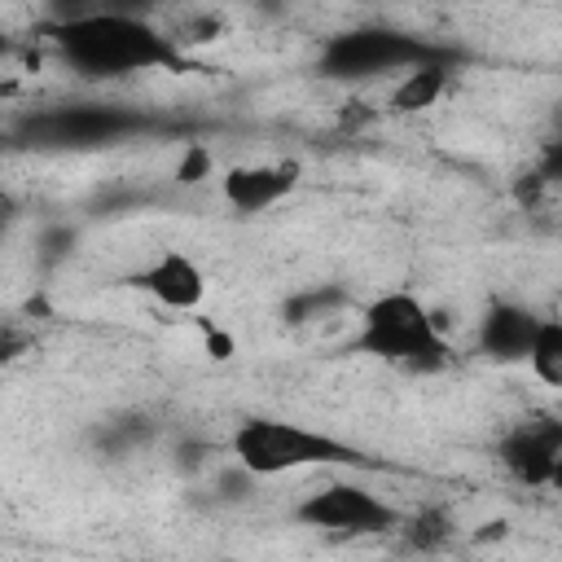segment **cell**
<instances>
[{"instance_id": "obj_11", "label": "cell", "mask_w": 562, "mask_h": 562, "mask_svg": "<svg viewBox=\"0 0 562 562\" xmlns=\"http://www.w3.org/2000/svg\"><path fill=\"white\" fill-rule=\"evenodd\" d=\"M158 435V422L140 408H123V413H110L101 422L88 426V443L97 457L105 461H123V457H136L140 448H149Z\"/></svg>"}, {"instance_id": "obj_1", "label": "cell", "mask_w": 562, "mask_h": 562, "mask_svg": "<svg viewBox=\"0 0 562 562\" xmlns=\"http://www.w3.org/2000/svg\"><path fill=\"white\" fill-rule=\"evenodd\" d=\"M44 35L53 53L83 79H123L140 70H202L176 35L149 22V13H92L70 22H44Z\"/></svg>"}, {"instance_id": "obj_3", "label": "cell", "mask_w": 562, "mask_h": 562, "mask_svg": "<svg viewBox=\"0 0 562 562\" xmlns=\"http://www.w3.org/2000/svg\"><path fill=\"white\" fill-rule=\"evenodd\" d=\"M426 61H452L461 66L465 53L457 44H439L430 35L386 26V22H360L342 26L321 40L316 48V75L329 83H369V79H400L413 66Z\"/></svg>"}, {"instance_id": "obj_13", "label": "cell", "mask_w": 562, "mask_h": 562, "mask_svg": "<svg viewBox=\"0 0 562 562\" xmlns=\"http://www.w3.org/2000/svg\"><path fill=\"white\" fill-rule=\"evenodd\" d=\"M351 303H356V299H351L347 285H338V281H316V285H303V290H294V294L281 299V321L294 325V329H303V325L325 321V316H334V312H342V307H351Z\"/></svg>"}, {"instance_id": "obj_5", "label": "cell", "mask_w": 562, "mask_h": 562, "mask_svg": "<svg viewBox=\"0 0 562 562\" xmlns=\"http://www.w3.org/2000/svg\"><path fill=\"white\" fill-rule=\"evenodd\" d=\"M228 452L237 465H246L255 479H272V474H294V470H329V465H351V470H378L382 461L369 457L364 448L303 426V422H285V417H246L237 422Z\"/></svg>"}, {"instance_id": "obj_21", "label": "cell", "mask_w": 562, "mask_h": 562, "mask_svg": "<svg viewBox=\"0 0 562 562\" xmlns=\"http://www.w3.org/2000/svg\"><path fill=\"white\" fill-rule=\"evenodd\" d=\"M9 53H13V35L0 26V57H9Z\"/></svg>"}, {"instance_id": "obj_12", "label": "cell", "mask_w": 562, "mask_h": 562, "mask_svg": "<svg viewBox=\"0 0 562 562\" xmlns=\"http://www.w3.org/2000/svg\"><path fill=\"white\" fill-rule=\"evenodd\" d=\"M452 61H426V66H413L395 79L391 88V110L395 114H417V110H430L443 92H448V79H452Z\"/></svg>"}, {"instance_id": "obj_4", "label": "cell", "mask_w": 562, "mask_h": 562, "mask_svg": "<svg viewBox=\"0 0 562 562\" xmlns=\"http://www.w3.org/2000/svg\"><path fill=\"white\" fill-rule=\"evenodd\" d=\"M351 351L382 360V364H395V369H408V373H435L452 360V342L443 334V321L413 290L373 294L360 307Z\"/></svg>"}, {"instance_id": "obj_18", "label": "cell", "mask_w": 562, "mask_h": 562, "mask_svg": "<svg viewBox=\"0 0 562 562\" xmlns=\"http://www.w3.org/2000/svg\"><path fill=\"white\" fill-rule=\"evenodd\" d=\"M206 176H211V149L202 140H189L176 158V180L180 184H202Z\"/></svg>"}, {"instance_id": "obj_20", "label": "cell", "mask_w": 562, "mask_h": 562, "mask_svg": "<svg viewBox=\"0 0 562 562\" xmlns=\"http://www.w3.org/2000/svg\"><path fill=\"white\" fill-rule=\"evenodd\" d=\"M18 215H22V206H18V198L0 189V237H4V233H9L13 224H18Z\"/></svg>"}, {"instance_id": "obj_9", "label": "cell", "mask_w": 562, "mask_h": 562, "mask_svg": "<svg viewBox=\"0 0 562 562\" xmlns=\"http://www.w3.org/2000/svg\"><path fill=\"white\" fill-rule=\"evenodd\" d=\"M127 285L145 290V294H149L158 307H167V312H198L202 299H206V272L198 268L193 255H184V250H176V246H167V250H158L149 263H140V268L127 277Z\"/></svg>"}, {"instance_id": "obj_2", "label": "cell", "mask_w": 562, "mask_h": 562, "mask_svg": "<svg viewBox=\"0 0 562 562\" xmlns=\"http://www.w3.org/2000/svg\"><path fill=\"white\" fill-rule=\"evenodd\" d=\"M162 132H184V123L127 101H53L18 114L9 140L35 154H92Z\"/></svg>"}, {"instance_id": "obj_16", "label": "cell", "mask_w": 562, "mask_h": 562, "mask_svg": "<svg viewBox=\"0 0 562 562\" xmlns=\"http://www.w3.org/2000/svg\"><path fill=\"white\" fill-rule=\"evenodd\" d=\"M158 0H44L48 22L92 18V13H154Z\"/></svg>"}, {"instance_id": "obj_10", "label": "cell", "mask_w": 562, "mask_h": 562, "mask_svg": "<svg viewBox=\"0 0 562 562\" xmlns=\"http://www.w3.org/2000/svg\"><path fill=\"white\" fill-rule=\"evenodd\" d=\"M540 329V312L518 303V299H487L483 316H479V329H474V351L492 364H522L527 360V347Z\"/></svg>"}, {"instance_id": "obj_17", "label": "cell", "mask_w": 562, "mask_h": 562, "mask_svg": "<svg viewBox=\"0 0 562 562\" xmlns=\"http://www.w3.org/2000/svg\"><path fill=\"white\" fill-rule=\"evenodd\" d=\"M75 241H79V228H70V224H48L44 237H40V246H35V255H40L44 268H57V263H66V259L75 255Z\"/></svg>"}, {"instance_id": "obj_14", "label": "cell", "mask_w": 562, "mask_h": 562, "mask_svg": "<svg viewBox=\"0 0 562 562\" xmlns=\"http://www.w3.org/2000/svg\"><path fill=\"white\" fill-rule=\"evenodd\" d=\"M522 364L531 369V378L540 386H562V325L553 316H540V329H536Z\"/></svg>"}, {"instance_id": "obj_6", "label": "cell", "mask_w": 562, "mask_h": 562, "mask_svg": "<svg viewBox=\"0 0 562 562\" xmlns=\"http://www.w3.org/2000/svg\"><path fill=\"white\" fill-rule=\"evenodd\" d=\"M400 518L404 514L391 501H382L364 483H347V479H334L294 505L299 527L329 531V536H386L400 527Z\"/></svg>"}, {"instance_id": "obj_15", "label": "cell", "mask_w": 562, "mask_h": 562, "mask_svg": "<svg viewBox=\"0 0 562 562\" xmlns=\"http://www.w3.org/2000/svg\"><path fill=\"white\" fill-rule=\"evenodd\" d=\"M395 531L404 536L408 549L430 553V549H443V544H448V536H452V518H448L443 509H417L413 518H400Z\"/></svg>"}, {"instance_id": "obj_8", "label": "cell", "mask_w": 562, "mask_h": 562, "mask_svg": "<svg viewBox=\"0 0 562 562\" xmlns=\"http://www.w3.org/2000/svg\"><path fill=\"white\" fill-rule=\"evenodd\" d=\"M303 184L299 158H272V162H237L220 176V198L237 215H263L268 206L285 202Z\"/></svg>"}, {"instance_id": "obj_7", "label": "cell", "mask_w": 562, "mask_h": 562, "mask_svg": "<svg viewBox=\"0 0 562 562\" xmlns=\"http://www.w3.org/2000/svg\"><path fill=\"white\" fill-rule=\"evenodd\" d=\"M501 470L522 487H558L562 479V422L553 413H531L496 439Z\"/></svg>"}, {"instance_id": "obj_19", "label": "cell", "mask_w": 562, "mask_h": 562, "mask_svg": "<svg viewBox=\"0 0 562 562\" xmlns=\"http://www.w3.org/2000/svg\"><path fill=\"white\" fill-rule=\"evenodd\" d=\"M202 342H206V356H215V360H228L233 356V338L220 325H202Z\"/></svg>"}]
</instances>
